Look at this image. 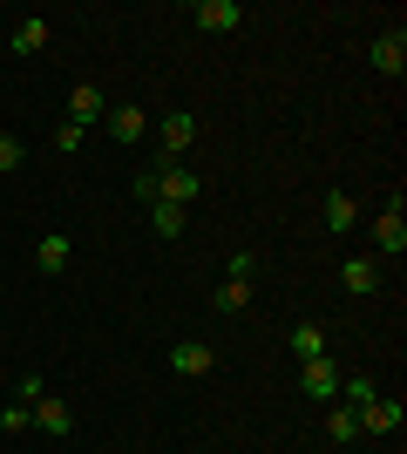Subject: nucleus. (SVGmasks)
Returning <instances> with one entry per match:
<instances>
[{"label": "nucleus", "instance_id": "nucleus-1", "mask_svg": "<svg viewBox=\"0 0 407 454\" xmlns=\"http://www.w3.org/2000/svg\"><path fill=\"white\" fill-rule=\"evenodd\" d=\"M373 251H380V258H401V251H407V190L401 184H394L387 210L373 217Z\"/></svg>", "mask_w": 407, "mask_h": 454}, {"label": "nucleus", "instance_id": "nucleus-2", "mask_svg": "<svg viewBox=\"0 0 407 454\" xmlns=\"http://www.w3.org/2000/svg\"><path fill=\"white\" fill-rule=\"evenodd\" d=\"M150 184H156V204L191 210V204H197V190H204V176H197V170H184V163H156V170H150Z\"/></svg>", "mask_w": 407, "mask_h": 454}, {"label": "nucleus", "instance_id": "nucleus-3", "mask_svg": "<svg viewBox=\"0 0 407 454\" xmlns=\"http://www.w3.org/2000/svg\"><path fill=\"white\" fill-rule=\"evenodd\" d=\"M102 136H109V143H122V150H129V143H143V136H150V115H143V102H109V115H102Z\"/></svg>", "mask_w": 407, "mask_h": 454}, {"label": "nucleus", "instance_id": "nucleus-4", "mask_svg": "<svg viewBox=\"0 0 407 454\" xmlns=\"http://www.w3.org/2000/svg\"><path fill=\"white\" fill-rule=\"evenodd\" d=\"M191 143H197V115L191 109H170L163 122H156V150H163V163H184Z\"/></svg>", "mask_w": 407, "mask_h": 454}, {"label": "nucleus", "instance_id": "nucleus-5", "mask_svg": "<svg viewBox=\"0 0 407 454\" xmlns=\"http://www.w3.org/2000/svg\"><path fill=\"white\" fill-rule=\"evenodd\" d=\"M102 115H109V95H102L96 82H75V89H68V122H82V129H102Z\"/></svg>", "mask_w": 407, "mask_h": 454}, {"label": "nucleus", "instance_id": "nucleus-6", "mask_svg": "<svg viewBox=\"0 0 407 454\" xmlns=\"http://www.w3.org/2000/svg\"><path fill=\"white\" fill-rule=\"evenodd\" d=\"M170 366H176V380H204L217 366V346H204V340H176L170 346Z\"/></svg>", "mask_w": 407, "mask_h": 454}, {"label": "nucleus", "instance_id": "nucleus-7", "mask_svg": "<svg viewBox=\"0 0 407 454\" xmlns=\"http://www.w3.org/2000/svg\"><path fill=\"white\" fill-rule=\"evenodd\" d=\"M238 20H245L238 0H197V7H191V27H204V35H231Z\"/></svg>", "mask_w": 407, "mask_h": 454}, {"label": "nucleus", "instance_id": "nucleus-8", "mask_svg": "<svg viewBox=\"0 0 407 454\" xmlns=\"http://www.w3.org/2000/svg\"><path fill=\"white\" fill-rule=\"evenodd\" d=\"M373 68H380V75H401L407 68V27H387V35H373Z\"/></svg>", "mask_w": 407, "mask_h": 454}, {"label": "nucleus", "instance_id": "nucleus-9", "mask_svg": "<svg viewBox=\"0 0 407 454\" xmlns=\"http://www.w3.org/2000/svg\"><path fill=\"white\" fill-rule=\"evenodd\" d=\"M299 394L340 400V366H333V360H306V366H299Z\"/></svg>", "mask_w": 407, "mask_h": 454}, {"label": "nucleus", "instance_id": "nucleus-10", "mask_svg": "<svg viewBox=\"0 0 407 454\" xmlns=\"http://www.w3.org/2000/svg\"><path fill=\"white\" fill-rule=\"evenodd\" d=\"M401 420H407L401 400H367L360 407V434H401Z\"/></svg>", "mask_w": 407, "mask_h": 454}, {"label": "nucleus", "instance_id": "nucleus-11", "mask_svg": "<svg viewBox=\"0 0 407 454\" xmlns=\"http://www.w3.org/2000/svg\"><path fill=\"white\" fill-rule=\"evenodd\" d=\"M286 346H292V360H299V366H306V360H326V325H319V319L292 325V333H286Z\"/></svg>", "mask_w": 407, "mask_h": 454}, {"label": "nucleus", "instance_id": "nucleus-12", "mask_svg": "<svg viewBox=\"0 0 407 454\" xmlns=\"http://www.w3.org/2000/svg\"><path fill=\"white\" fill-rule=\"evenodd\" d=\"M35 427H41V434H55V441H68V427H75L68 400H48V394H41L35 400Z\"/></svg>", "mask_w": 407, "mask_h": 454}, {"label": "nucleus", "instance_id": "nucleus-13", "mask_svg": "<svg viewBox=\"0 0 407 454\" xmlns=\"http://www.w3.org/2000/svg\"><path fill=\"white\" fill-rule=\"evenodd\" d=\"M340 285H347V292H360V299H367V292H380V258H347V265H340Z\"/></svg>", "mask_w": 407, "mask_h": 454}, {"label": "nucleus", "instance_id": "nucleus-14", "mask_svg": "<svg viewBox=\"0 0 407 454\" xmlns=\"http://www.w3.org/2000/svg\"><path fill=\"white\" fill-rule=\"evenodd\" d=\"M319 217H326V231H333V238H347V231L360 224V204H353L347 190H333V197H326V210H319Z\"/></svg>", "mask_w": 407, "mask_h": 454}, {"label": "nucleus", "instance_id": "nucleus-15", "mask_svg": "<svg viewBox=\"0 0 407 454\" xmlns=\"http://www.w3.org/2000/svg\"><path fill=\"white\" fill-rule=\"evenodd\" d=\"M48 41H55L48 20H20V27H14V55L20 61H27V55H48Z\"/></svg>", "mask_w": 407, "mask_h": 454}, {"label": "nucleus", "instance_id": "nucleus-16", "mask_svg": "<svg viewBox=\"0 0 407 454\" xmlns=\"http://www.w3.org/2000/svg\"><path fill=\"white\" fill-rule=\"evenodd\" d=\"M258 299V292H252V278H224V285H217V292H211V305H217V312H224V319H231V312H245V305H252Z\"/></svg>", "mask_w": 407, "mask_h": 454}, {"label": "nucleus", "instance_id": "nucleus-17", "mask_svg": "<svg viewBox=\"0 0 407 454\" xmlns=\"http://www.w3.org/2000/svg\"><path fill=\"white\" fill-rule=\"evenodd\" d=\"M35 271L61 278V271H68V238H41V245H35Z\"/></svg>", "mask_w": 407, "mask_h": 454}, {"label": "nucleus", "instance_id": "nucleus-18", "mask_svg": "<svg viewBox=\"0 0 407 454\" xmlns=\"http://www.w3.org/2000/svg\"><path fill=\"white\" fill-rule=\"evenodd\" d=\"M184 224H191V210H176V204H150V231H156V238H184Z\"/></svg>", "mask_w": 407, "mask_h": 454}, {"label": "nucleus", "instance_id": "nucleus-19", "mask_svg": "<svg viewBox=\"0 0 407 454\" xmlns=\"http://www.w3.org/2000/svg\"><path fill=\"white\" fill-rule=\"evenodd\" d=\"M326 434L340 441V448H347V441H360V414H353L347 400H340V407H333V414H326Z\"/></svg>", "mask_w": 407, "mask_h": 454}, {"label": "nucleus", "instance_id": "nucleus-20", "mask_svg": "<svg viewBox=\"0 0 407 454\" xmlns=\"http://www.w3.org/2000/svg\"><path fill=\"white\" fill-rule=\"evenodd\" d=\"M27 427H35V407H27V400L0 407V434H27Z\"/></svg>", "mask_w": 407, "mask_h": 454}, {"label": "nucleus", "instance_id": "nucleus-21", "mask_svg": "<svg viewBox=\"0 0 407 454\" xmlns=\"http://www.w3.org/2000/svg\"><path fill=\"white\" fill-rule=\"evenodd\" d=\"M340 394H347V407H353V414H360V407H367V400H380V387H373L367 373H353L347 387H340Z\"/></svg>", "mask_w": 407, "mask_h": 454}, {"label": "nucleus", "instance_id": "nucleus-22", "mask_svg": "<svg viewBox=\"0 0 407 454\" xmlns=\"http://www.w3.org/2000/svg\"><path fill=\"white\" fill-rule=\"evenodd\" d=\"M82 143H89V129H82V122H68V115H61V129H55V150H61V156H75Z\"/></svg>", "mask_w": 407, "mask_h": 454}, {"label": "nucleus", "instance_id": "nucleus-23", "mask_svg": "<svg viewBox=\"0 0 407 454\" xmlns=\"http://www.w3.org/2000/svg\"><path fill=\"white\" fill-rule=\"evenodd\" d=\"M27 163V143L20 136H0V170H20Z\"/></svg>", "mask_w": 407, "mask_h": 454}, {"label": "nucleus", "instance_id": "nucleus-24", "mask_svg": "<svg viewBox=\"0 0 407 454\" xmlns=\"http://www.w3.org/2000/svg\"><path fill=\"white\" fill-rule=\"evenodd\" d=\"M258 271V251H231V271H224V278H252Z\"/></svg>", "mask_w": 407, "mask_h": 454}, {"label": "nucleus", "instance_id": "nucleus-25", "mask_svg": "<svg viewBox=\"0 0 407 454\" xmlns=\"http://www.w3.org/2000/svg\"><path fill=\"white\" fill-rule=\"evenodd\" d=\"M14 394H20V400H27V407H35V400H41V394H48V380H41V373H20V387H14Z\"/></svg>", "mask_w": 407, "mask_h": 454}, {"label": "nucleus", "instance_id": "nucleus-26", "mask_svg": "<svg viewBox=\"0 0 407 454\" xmlns=\"http://www.w3.org/2000/svg\"><path fill=\"white\" fill-rule=\"evenodd\" d=\"M0 136H7V129H0Z\"/></svg>", "mask_w": 407, "mask_h": 454}]
</instances>
